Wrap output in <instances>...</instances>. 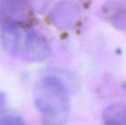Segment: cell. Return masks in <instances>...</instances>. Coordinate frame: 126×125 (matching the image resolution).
Wrapping results in <instances>:
<instances>
[{
	"label": "cell",
	"instance_id": "obj_1",
	"mask_svg": "<svg viewBox=\"0 0 126 125\" xmlns=\"http://www.w3.org/2000/svg\"><path fill=\"white\" fill-rule=\"evenodd\" d=\"M2 44L10 55L27 62H42L50 55L47 40L20 23L6 24L1 32Z\"/></svg>",
	"mask_w": 126,
	"mask_h": 125
},
{
	"label": "cell",
	"instance_id": "obj_2",
	"mask_svg": "<svg viewBox=\"0 0 126 125\" xmlns=\"http://www.w3.org/2000/svg\"><path fill=\"white\" fill-rule=\"evenodd\" d=\"M34 103L48 125H64L70 116V98L66 87L58 78L47 76L37 83Z\"/></svg>",
	"mask_w": 126,
	"mask_h": 125
},
{
	"label": "cell",
	"instance_id": "obj_3",
	"mask_svg": "<svg viewBox=\"0 0 126 125\" xmlns=\"http://www.w3.org/2000/svg\"><path fill=\"white\" fill-rule=\"evenodd\" d=\"M79 7L73 2L64 1L58 3L51 14L52 21L61 29L74 28L80 20Z\"/></svg>",
	"mask_w": 126,
	"mask_h": 125
},
{
	"label": "cell",
	"instance_id": "obj_4",
	"mask_svg": "<svg viewBox=\"0 0 126 125\" xmlns=\"http://www.w3.org/2000/svg\"><path fill=\"white\" fill-rule=\"evenodd\" d=\"M102 17L117 29L126 32V2L111 0L101 8Z\"/></svg>",
	"mask_w": 126,
	"mask_h": 125
},
{
	"label": "cell",
	"instance_id": "obj_5",
	"mask_svg": "<svg viewBox=\"0 0 126 125\" xmlns=\"http://www.w3.org/2000/svg\"><path fill=\"white\" fill-rule=\"evenodd\" d=\"M27 6L23 0H1L0 1V17L10 22V23H19V20L26 15Z\"/></svg>",
	"mask_w": 126,
	"mask_h": 125
},
{
	"label": "cell",
	"instance_id": "obj_6",
	"mask_svg": "<svg viewBox=\"0 0 126 125\" xmlns=\"http://www.w3.org/2000/svg\"><path fill=\"white\" fill-rule=\"evenodd\" d=\"M102 120L104 125H126V105L115 104L106 107Z\"/></svg>",
	"mask_w": 126,
	"mask_h": 125
},
{
	"label": "cell",
	"instance_id": "obj_7",
	"mask_svg": "<svg viewBox=\"0 0 126 125\" xmlns=\"http://www.w3.org/2000/svg\"><path fill=\"white\" fill-rule=\"evenodd\" d=\"M0 125H26L24 121L18 117H5L0 119Z\"/></svg>",
	"mask_w": 126,
	"mask_h": 125
},
{
	"label": "cell",
	"instance_id": "obj_8",
	"mask_svg": "<svg viewBox=\"0 0 126 125\" xmlns=\"http://www.w3.org/2000/svg\"><path fill=\"white\" fill-rule=\"evenodd\" d=\"M5 105V97L3 96V94L2 93H0V112L2 111Z\"/></svg>",
	"mask_w": 126,
	"mask_h": 125
}]
</instances>
